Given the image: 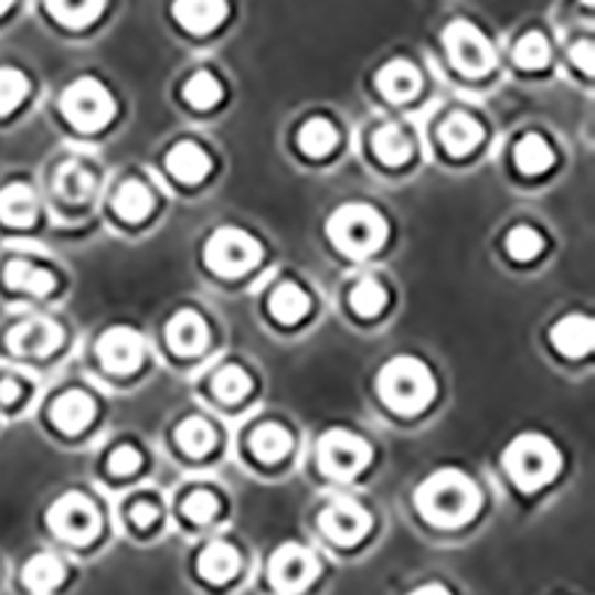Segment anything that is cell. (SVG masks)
Masks as SVG:
<instances>
[{
	"label": "cell",
	"mask_w": 595,
	"mask_h": 595,
	"mask_svg": "<svg viewBox=\"0 0 595 595\" xmlns=\"http://www.w3.org/2000/svg\"><path fill=\"white\" fill-rule=\"evenodd\" d=\"M54 188L57 194L66 200V203H84L96 191V179L89 173L87 167L81 161H66V164L57 170V179H54Z\"/></svg>",
	"instance_id": "27"
},
{
	"label": "cell",
	"mask_w": 595,
	"mask_h": 595,
	"mask_svg": "<svg viewBox=\"0 0 595 595\" xmlns=\"http://www.w3.org/2000/svg\"><path fill=\"white\" fill-rule=\"evenodd\" d=\"M419 84V68L411 63V60H391L387 66L379 68L375 75V87L387 102H408V98L417 96Z\"/></svg>",
	"instance_id": "17"
},
{
	"label": "cell",
	"mask_w": 595,
	"mask_h": 595,
	"mask_svg": "<svg viewBox=\"0 0 595 595\" xmlns=\"http://www.w3.org/2000/svg\"><path fill=\"white\" fill-rule=\"evenodd\" d=\"M411 595H449V589H444V586H438V584H426V586H419V589H414Z\"/></svg>",
	"instance_id": "45"
},
{
	"label": "cell",
	"mask_w": 595,
	"mask_h": 595,
	"mask_svg": "<svg viewBox=\"0 0 595 595\" xmlns=\"http://www.w3.org/2000/svg\"><path fill=\"white\" fill-rule=\"evenodd\" d=\"M108 468L114 470L117 477H128V474H135V470L140 468V453H137L135 447L123 444V447H117L114 453H110Z\"/></svg>",
	"instance_id": "41"
},
{
	"label": "cell",
	"mask_w": 595,
	"mask_h": 595,
	"mask_svg": "<svg viewBox=\"0 0 595 595\" xmlns=\"http://www.w3.org/2000/svg\"><path fill=\"white\" fill-rule=\"evenodd\" d=\"M0 221L10 226H30L36 221V196L28 185L12 182L0 191Z\"/></svg>",
	"instance_id": "23"
},
{
	"label": "cell",
	"mask_w": 595,
	"mask_h": 595,
	"mask_svg": "<svg viewBox=\"0 0 595 595\" xmlns=\"http://www.w3.org/2000/svg\"><path fill=\"white\" fill-rule=\"evenodd\" d=\"M63 577H66V566H63L54 554L30 556L28 566H24V572H21L24 586H28L30 593H36V595L51 593L54 586L63 584Z\"/></svg>",
	"instance_id": "25"
},
{
	"label": "cell",
	"mask_w": 595,
	"mask_h": 595,
	"mask_svg": "<svg viewBox=\"0 0 595 595\" xmlns=\"http://www.w3.org/2000/svg\"><path fill=\"white\" fill-rule=\"evenodd\" d=\"M516 63L521 68H542L548 63V57H551V45H548V40L542 36V33H524L521 40L516 42Z\"/></svg>",
	"instance_id": "38"
},
{
	"label": "cell",
	"mask_w": 595,
	"mask_h": 595,
	"mask_svg": "<svg viewBox=\"0 0 595 595\" xmlns=\"http://www.w3.org/2000/svg\"><path fill=\"white\" fill-rule=\"evenodd\" d=\"M379 396L396 414H417L435 400V375L417 358H393L379 372Z\"/></svg>",
	"instance_id": "2"
},
{
	"label": "cell",
	"mask_w": 595,
	"mask_h": 595,
	"mask_svg": "<svg viewBox=\"0 0 595 595\" xmlns=\"http://www.w3.org/2000/svg\"><path fill=\"white\" fill-rule=\"evenodd\" d=\"M507 251L521 263H528L533 256L542 254V235L533 230V226H516L512 233L507 235Z\"/></svg>",
	"instance_id": "39"
},
{
	"label": "cell",
	"mask_w": 595,
	"mask_h": 595,
	"mask_svg": "<svg viewBox=\"0 0 595 595\" xmlns=\"http://www.w3.org/2000/svg\"><path fill=\"white\" fill-rule=\"evenodd\" d=\"M593 42H577L575 49H572V63H575L577 68H584L586 75H593Z\"/></svg>",
	"instance_id": "43"
},
{
	"label": "cell",
	"mask_w": 595,
	"mask_h": 595,
	"mask_svg": "<svg viewBox=\"0 0 595 595\" xmlns=\"http://www.w3.org/2000/svg\"><path fill=\"white\" fill-rule=\"evenodd\" d=\"M96 417V402L93 396H87L84 391H66L63 396L54 400L51 405V419H54V426L60 432H66V435H78L93 423Z\"/></svg>",
	"instance_id": "16"
},
{
	"label": "cell",
	"mask_w": 595,
	"mask_h": 595,
	"mask_svg": "<svg viewBox=\"0 0 595 595\" xmlns=\"http://www.w3.org/2000/svg\"><path fill=\"white\" fill-rule=\"evenodd\" d=\"M182 98H185L188 105L196 110H209L215 108L217 102L224 98V87H221V81L212 75V72H196L188 78V84L182 87Z\"/></svg>",
	"instance_id": "33"
},
{
	"label": "cell",
	"mask_w": 595,
	"mask_h": 595,
	"mask_svg": "<svg viewBox=\"0 0 595 595\" xmlns=\"http://www.w3.org/2000/svg\"><path fill=\"white\" fill-rule=\"evenodd\" d=\"M319 528H322L325 536L337 542V545H354V542H361V539L370 533L372 518L358 500L337 498L322 509Z\"/></svg>",
	"instance_id": "10"
},
{
	"label": "cell",
	"mask_w": 595,
	"mask_h": 595,
	"mask_svg": "<svg viewBox=\"0 0 595 595\" xmlns=\"http://www.w3.org/2000/svg\"><path fill=\"white\" fill-rule=\"evenodd\" d=\"M167 346L182 358H194L205 349L209 342V328H205L203 316L196 310H179L170 322H167Z\"/></svg>",
	"instance_id": "14"
},
{
	"label": "cell",
	"mask_w": 595,
	"mask_h": 595,
	"mask_svg": "<svg viewBox=\"0 0 595 595\" xmlns=\"http://www.w3.org/2000/svg\"><path fill=\"white\" fill-rule=\"evenodd\" d=\"M560 465H563L560 449L545 435H536V432L518 435L503 449V468H507L509 479L521 491H536V488L548 486L560 474Z\"/></svg>",
	"instance_id": "4"
},
{
	"label": "cell",
	"mask_w": 595,
	"mask_h": 595,
	"mask_svg": "<svg viewBox=\"0 0 595 595\" xmlns=\"http://www.w3.org/2000/svg\"><path fill=\"white\" fill-rule=\"evenodd\" d=\"M45 7L66 28H87L102 15L105 0H45Z\"/></svg>",
	"instance_id": "31"
},
{
	"label": "cell",
	"mask_w": 595,
	"mask_h": 595,
	"mask_svg": "<svg viewBox=\"0 0 595 595\" xmlns=\"http://www.w3.org/2000/svg\"><path fill=\"white\" fill-rule=\"evenodd\" d=\"M372 152L379 158L381 164L396 167L405 164L411 158V140L405 135V128L396 126V123H387L381 126L375 135H372Z\"/></svg>",
	"instance_id": "26"
},
{
	"label": "cell",
	"mask_w": 595,
	"mask_h": 595,
	"mask_svg": "<svg viewBox=\"0 0 595 595\" xmlns=\"http://www.w3.org/2000/svg\"><path fill=\"white\" fill-rule=\"evenodd\" d=\"M444 49H447V57L453 66L470 75V78H479L486 75L488 68L495 66V49L491 42L482 36V30L470 21H453L444 30Z\"/></svg>",
	"instance_id": "8"
},
{
	"label": "cell",
	"mask_w": 595,
	"mask_h": 595,
	"mask_svg": "<svg viewBox=\"0 0 595 595\" xmlns=\"http://www.w3.org/2000/svg\"><path fill=\"white\" fill-rule=\"evenodd\" d=\"M372 459V447L349 429H331L319 438V468L333 479L358 477Z\"/></svg>",
	"instance_id": "7"
},
{
	"label": "cell",
	"mask_w": 595,
	"mask_h": 595,
	"mask_svg": "<svg viewBox=\"0 0 595 595\" xmlns=\"http://www.w3.org/2000/svg\"><path fill=\"white\" fill-rule=\"evenodd\" d=\"M30 81L24 72L10 66H0V117L15 110L28 98Z\"/></svg>",
	"instance_id": "37"
},
{
	"label": "cell",
	"mask_w": 595,
	"mask_h": 595,
	"mask_svg": "<svg viewBox=\"0 0 595 595\" xmlns=\"http://www.w3.org/2000/svg\"><path fill=\"white\" fill-rule=\"evenodd\" d=\"M10 7H12V0H0V15L10 10Z\"/></svg>",
	"instance_id": "46"
},
{
	"label": "cell",
	"mask_w": 595,
	"mask_h": 595,
	"mask_svg": "<svg viewBox=\"0 0 595 595\" xmlns=\"http://www.w3.org/2000/svg\"><path fill=\"white\" fill-rule=\"evenodd\" d=\"M49 528L54 536L66 539L72 545H87L98 536L102 518H98L93 500L78 495V491H68L49 509Z\"/></svg>",
	"instance_id": "9"
},
{
	"label": "cell",
	"mask_w": 595,
	"mask_h": 595,
	"mask_svg": "<svg viewBox=\"0 0 595 595\" xmlns=\"http://www.w3.org/2000/svg\"><path fill=\"white\" fill-rule=\"evenodd\" d=\"M177 444L182 449H185L188 456L200 459V456H205L209 449L215 447V429H212V426H209L205 419L188 417L185 423H179Z\"/></svg>",
	"instance_id": "34"
},
{
	"label": "cell",
	"mask_w": 595,
	"mask_h": 595,
	"mask_svg": "<svg viewBox=\"0 0 595 595\" xmlns=\"http://www.w3.org/2000/svg\"><path fill=\"white\" fill-rule=\"evenodd\" d=\"M98 361L114 375H131L140 370L144 354H147V342L131 328H110L98 337L96 342Z\"/></svg>",
	"instance_id": "11"
},
{
	"label": "cell",
	"mask_w": 595,
	"mask_h": 595,
	"mask_svg": "<svg viewBox=\"0 0 595 595\" xmlns=\"http://www.w3.org/2000/svg\"><path fill=\"white\" fill-rule=\"evenodd\" d=\"M19 393H21L19 381H12V379L0 381V402H7V405H10V402L19 400Z\"/></svg>",
	"instance_id": "44"
},
{
	"label": "cell",
	"mask_w": 595,
	"mask_h": 595,
	"mask_svg": "<svg viewBox=\"0 0 595 595\" xmlns=\"http://www.w3.org/2000/svg\"><path fill=\"white\" fill-rule=\"evenodd\" d=\"M337 140H340L337 128H333V123H328L325 117L307 119L301 126V131H298V147H301L304 156L310 158H325L328 152H333Z\"/></svg>",
	"instance_id": "29"
},
{
	"label": "cell",
	"mask_w": 595,
	"mask_h": 595,
	"mask_svg": "<svg viewBox=\"0 0 595 595\" xmlns=\"http://www.w3.org/2000/svg\"><path fill=\"white\" fill-rule=\"evenodd\" d=\"M212 391L221 402H238L251 393V375L242 366L226 363L224 370H217V375L212 379Z\"/></svg>",
	"instance_id": "35"
},
{
	"label": "cell",
	"mask_w": 595,
	"mask_h": 595,
	"mask_svg": "<svg viewBox=\"0 0 595 595\" xmlns=\"http://www.w3.org/2000/svg\"><path fill=\"white\" fill-rule=\"evenodd\" d=\"M440 144L449 156H468L482 144V126L468 114H449L440 126Z\"/></svg>",
	"instance_id": "20"
},
{
	"label": "cell",
	"mask_w": 595,
	"mask_h": 595,
	"mask_svg": "<svg viewBox=\"0 0 595 595\" xmlns=\"http://www.w3.org/2000/svg\"><path fill=\"white\" fill-rule=\"evenodd\" d=\"M167 170L179 182L194 185V182H203L209 177L212 161L203 152V147H196L194 140H182V144H177V147L167 152Z\"/></svg>",
	"instance_id": "19"
},
{
	"label": "cell",
	"mask_w": 595,
	"mask_h": 595,
	"mask_svg": "<svg viewBox=\"0 0 595 595\" xmlns=\"http://www.w3.org/2000/svg\"><path fill=\"white\" fill-rule=\"evenodd\" d=\"M63 342V328L57 322H51L45 316H33L24 319L7 333V346L15 354H28V358H45Z\"/></svg>",
	"instance_id": "13"
},
{
	"label": "cell",
	"mask_w": 595,
	"mask_h": 595,
	"mask_svg": "<svg viewBox=\"0 0 595 595\" xmlns=\"http://www.w3.org/2000/svg\"><path fill=\"white\" fill-rule=\"evenodd\" d=\"M60 110L68 119V126H75L78 131H98V128L108 126L117 105H114V96L102 81L78 78L63 89Z\"/></svg>",
	"instance_id": "5"
},
{
	"label": "cell",
	"mask_w": 595,
	"mask_h": 595,
	"mask_svg": "<svg viewBox=\"0 0 595 595\" xmlns=\"http://www.w3.org/2000/svg\"><path fill=\"white\" fill-rule=\"evenodd\" d=\"M196 569H200V575H203L209 584H226V581H233V577L238 575L242 556H238V551H235L233 545H226V542H212V545L200 554V560H196Z\"/></svg>",
	"instance_id": "21"
},
{
	"label": "cell",
	"mask_w": 595,
	"mask_h": 595,
	"mask_svg": "<svg viewBox=\"0 0 595 595\" xmlns=\"http://www.w3.org/2000/svg\"><path fill=\"white\" fill-rule=\"evenodd\" d=\"M3 277H7V286H10V289L36 295V298L51 295L54 289H57V277H54V274L45 272V268H36V265L24 263V259H12V263L7 265Z\"/></svg>",
	"instance_id": "22"
},
{
	"label": "cell",
	"mask_w": 595,
	"mask_h": 595,
	"mask_svg": "<svg viewBox=\"0 0 595 595\" xmlns=\"http://www.w3.org/2000/svg\"><path fill=\"white\" fill-rule=\"evenodd\" d=\"M551 342L560 354L566 358H584V354L593 352L595 346V325L589 316H566L551 328Z\"/></svg>",
	"instance_id": "15"
},
{
	"label": "cell",
	"mask_w": 595,
	"mask_h": 595,
	"mask_svg": "<svg viewBox=\"0 0 595 595\" xmlns=\"http://www.w3.org/2000/svg\"><path fill=\"white\" fill-rule=\"evenodd\" d=\"M173 15L188 33H212L226 19V0H173Z\"/></svg>",
	"instance_id": "18"
},
{
	"label": "cell",
	"mask_w": 595,
	"mask_h": 595,
	"mask_svg": "<svg viewBox=\"0 0 595 595\" xmlns=\"http://www.w3.org/2000/svg\"><path fill=\"white\" fill-rule=\"evenodd\" d=\"M263 256V247L254 235H247L238 226H221L212 233V238L205 242L203 259L221 277H238L247 268H254Z\"/></svg>",
	"instance_id": "6"
},
{
	"label": "cell",
	"mask_w": 595,
	"mask_h": 595,
	"mask_svg": "<svg viewBox=\"0 0 595 595\" xmlns=\"http://www.w3.org/2000/svg\"><path fill=\"white\" fill-rule=\"evenodd\" d=\"M217 509H221V503H217L212 491H191L185 503H182V512H185L194 524H209V521L217 516Z\"/></svg>",
	"instance_id": "40"
},
{
	"label": "cell",
	"mask_w": 595,
	"mask_h": 595,
	"mask_svg": "<svg viewBox=\"0 0 595 595\" xmlns=\"http://www.w3.org/2000/svg\"><path fill=\"white\" fill-rule=\"evenodd\" d=\"M349 301H352L358 316L370 319V316H379V312L384 310V304H387V289H384L381 280H375V277H363L361 284L352 289V295H349Z\"/></svg>",
	"instance_id": "36"
},
{
	"label": "cell",
	"mask_w": 595,
	"mask_h": 595,
	"mask_svg": "<svg viewBox=\"0 0 595 595\" xmlns=\"http://www.w3.org/2000/svg\"><path fill=\"white\" fill-rule=\"evenodd\" d=\"M268 575H272V584L280 589V593H301L307 586L316 581L319 575V563L316 556L301 545H284L277 548L272 556V566H268Z\"/></svg>",
	"instance_id": "12"
},
{
	"label": "cell",
	"mask_w": 595,
	"mask_h": 595,
	"mask_svg": "<svg viewBox=\"0 0 595 595\" xmlns=\"http://www.w3.org/2000/svg\"><path fill=\"white\" fill-rule=\"evenodd\" d=\"M551 164H554V149L548 147L545 137L528 135L516 144V167L521 173L539 177V173H545Z\"/></svg>",
	"instance_id": "30"
},
{
	"label": "cell",
	"mask_w": 595,
	"mask_h": 595,
	"mask_svg": "<svg viewBox=\"0 0 595 595\" xmlns=\"http://www.w3.org/2000/svg\"><path fill=\"white\" fill-rule=\"evenodd\" d=\"M158 518V509L152 507V503H147V500H140V503H135L131 507V521H135L137 528H152Z\"/></svg>",
	"instance_id": "42"
},
{
	"label": "cell",
	"mask_w": 595,
	"mask_h": 595,
	"mask_svg": "<svg viewBox=\"0 0 595 595\" xmlns=\"http://www.w3.org/2000/svg\"><path fill=\"white\" fill-rule=\"evenodd\" d=\"M114 209H117V215L128 224H137V221H144L152 212V194H149V188L144 182H126V185L119 188L117 196H114Z\"/></svg>",
	"instance_id": "32"
},
{
	"label": "cell",
	"mask_w": 595,
	"mask_h": 595,
	"mask_svg": "<svg viewBox=\"0 0 595 595\" xmlns=\"http://www.w3.org/2000/svg\"><path fill=\"white\" fill-rule=\"evenodd\" d=\"M328 238L346 256H370L387 242V221L366 203H346L328 217Z\"/></svg>",
	"instance_id": "3"
},
{
	"label": "cell",
	"mask_w": 595,
	"mask_h": 595,
	"mask_svg": "<svg viewBox=\"0 0 595 595\" xmlns=\"http://www.w3.org/2000/svg\"><path fill=\"white\" fill-rule=\"evenodd\" d=\"M419 516L426 518L435 528H461L479 512V488L461 470L444 468L423 479V486L414 495Z\"/></svg>",
	"instance_id": "1"
},
{
	"label": "cell",
	"mask_w": 595,
	"mask_h": 595,
	"mask_svg": "<svg viewBox=\"0 0 595 595\" xmlns=\"http://www.w3.org/2000/svg\"><path fill=\"white\" fill-rule=\"evenodd\" d=\"M251 449H254L256 459L265 461V465H277L293 453V435L277 423H263L251 435Z\"/></svg>",
	"instance_id": "24"
},
{
	"label": "cell",
	"mask_w": 595,
	"mask_h": 595,
	"mask_svg": "<svg viewBox=\"0 0 595 595\" xmlns=\"http://www.w3.org/2000/svg\"><path fill=\"white\" fill-rule=\"evenodd\" d=\"M268 307H272V316L277 322L295 325L310 312V295L304 293L298 284H280L274 289Z\"/></svg>",
	"instance_id": "28"
}]
</instances>
